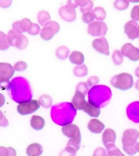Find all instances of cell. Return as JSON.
<instances>
[{"mask_svg":"<svg viewBox=\"0 0 139 156\" xmlns=\"http://www.w3.org/2000/svg\"><path fill=\"white\" fill-rule=\"evenodd\" d=\"M76 115V109L72 103L64 102L52 108V119L54 122L61 126L70 124Z\"/></svg>","mask_w":139,"mask_h":156,"instance_id":"obj_1","label":"cell"},{"mask_svg":"<svg viewBox=\"0 0 139 156\" xmlns=\"http://www.w3.org/2000/svg\"><path fill=\"white\" fill-rule=\"evenodd\" d=\"M9 87L13 99L18 103L31 100L32 92L29 83L22 77L14 79L10 83Z\"/></svg>","mask_w":139,"mask_h":156,"instance_id":"obj_2","label":"cell"},{"mask_svg":"<svg viewBox=\"0 0 139 156\" xmlns=\"http://www.w3.org/2000/svg\"><path fill=\"white\" fill-rule=\"evenodd\" d=\"M112 97L111 90L106 86H95L88 93L89 102L100 108L107 105L111 100Z\"/></svg>","mask_w":139,"mask_h":156,"instance_id":"obj_3","label":"cell"},{"mask_svg":"<svg viewBox=\"0 0 139 156\" xmlns=\"http://www.w3.org/2000/svg\"><path fill=\"white\" fill-rule=\"evenodd\" d=\"M139 132L137 129H128L123 132L122 138L123 150L129 155H134L137 152L136 145Z\"/></svg>","mask_w":139,"mask_h":156,"instance_id":"obj_4","label":"cell"},{"mask_svg":"<svg viewBox=\"0 0 139 156\" xmlns=\"http://www.w3.org/2000/svg\"><path fill=\"white\" fill-rule=\"evenodd\" d=\"M110 83L117 89L126 90L133 87L134 80L132 75L129 73H122L112 77L110 80Z\"/></svg>","mask_w":139,"mask_h":156,"instance_id":"obj_5","label":"cell"},{"mask_svg":"<svg viewBox=\"0 0 139 156\" xmlns=\"http://www.w3.org/2000/svg\"><path fill=\"white\" fill-rule=\"evenodd\" d=\"M60 30L59 24L53 21H49L44 24L40 32V37L45 41H49Z\"/></svg>","mask_w":139,"mask_h":156,"instance_id":"obj_6","label":"cell"},{"mask_svg":"<svg viewBox=\"0 0 139 156\" xmlns=\"http://www.w3.org/2000/svg\"><path fill=\"white\" fill-rule=\"evenodd\" d=\"M40 107V104L37 100H31L20 102L17 106V112L22 115H30L37 111Z\"/></svg>","mask_w":139,"mask_h":156,"instance_id":"obj_7","label":"cell"},{"mask_svg":"<svg viewBox=\"0 0 139 156\" xmlns=\"http://www.w3.org/2000/svg\"><path fill=\"white\" fill-rule=\"evenodd\" d=\"M107 30L108 27L106 23L101 21H93L88 25V34L93 37L105 35Z\"/></svg>","mask_w":139,"mask_h":156,"instance_id":"obj_8","label":"cell"},{"mask_svg":"<svg viewBox=\"0 0 139 156\" xmlns=\"http://www.w3.org/2000/svg\"><path fill=\"white\" fill-rule=\"evenodd\" d=\"M14 69L10 64L0 62V81L3 83H10L9 80L14 75Z\"/></svg>","mask_w":139,"mask_h":156,"instance_id":"obj_9","label":"cell"},{"mask_svg":"<svg viewBox=\"0 0 139 156\" xmlns=\"http://www.w3.org/2000/svg\"><path fill=\"white\" fill-rule=\"evenodd\" d=\"M123 56L130 58L131 61H137L139 60V49L130 43L125 44L121 48Z\"/></svg>","mask_w":139,"mask_h":156,"instance_id":"obj_10","label":"cell"},{"mask_svg":"<svg viewBox=\"0 0 139 156\" xmlns=\"http://www.w3.org/2000/svg\"><path fill=\"white\" fill-rule=\"evenodd\" d=\"M58 12L60 17L66 22H72L76 20L77 17L76 10L67 5L60 8Z\"/></svg>","mask_w":139,"mask_h":156,"instance_id":"obj_11","label":"cell"},{"mask_svg":"<svg viewBox=\"0 0 139 156\" xmlns=\"http://www.w3.org/2000/svg\"><path fill=\"white\" fill-rule=\"evenodd\" d=\"M93 48L96 51L106 55H109V46L106 38L102 37L98 39H96L93 41Z\"/></svg>","mask_w":139,"mask_h":156,"instance_id":"obj_12","label":"cell"},{"mask_svg":"<svg viewBox=\"0 0 139 156\" xmlns=\"http://www.w3.org/2000/svg\"><path fill=\"white\" fill-rule=\"evenodd\" d=\"M125 32L129 39L134 40L139 37V28L137 23L134 21H130L124 27Z\"/></svg>","mask_w":139,"mask_h":156,"instance_id":"obj_13","label":"cell"},{"mask_svg":"<svg viewBox=\"0 0 139 156\" xmlns=\"http://www.w3.org/2000/svg\"><path fill=\"white\" fill-rule=\"evenodd\" d=\"M61 131L63 134L70 138H81L80 129L76 125L73 124L65 125L62 127Z\"/></svg>","mask_w":139,"mask_h":156,"instance_id":"obj_14","label":"cell"},{"mask_svg":"<svg viewBox=\"0 0 139 156\" xmlns=\"http://www.w3.org/2000/svg\"><path fill=\"white\" fill-rule=\"evenodd\" d=\"M127 113L130 120L139 123V101L133 102L130 104L127 107Z\"/></svg>","mask_w":139,"mask_h":156,"instance_id":"obj_15","label":"cell"},{"mask_svg":"<svg viewBox=\"0 0 139 156\" xmlns=\"http://www.w3.org/2000/svg\"><path fill=\"white\" fill-rule=\"evenodd\" d=\"M32 24V22L30 20L24 18L21 21H17L13 23V29L17 33H22L24 32H27Z\"/></svg>","mask_w":139,"mask_h":156,"instance_id":"obj_16","label":"cell"},{"mask_svg":"<svg viewBox=\"0 0 139 156\" xmlns=\"http://www.w3.org/2000/svg\"><path fill=\"white\" fill-rule=\"evenodd\" d=\"M85 97L86 95H84L82 93L76 91L72 99V104L76 110H83V108L86 103Z\"/></svg>","mask_w":139,"mask_h":156,"instance_id":"obj_17","label":"cell"},{"mask_svg":"<svg viewBox=\"0 0 139 156\" xmlns=\"http://www.w3.org/2000/svg\"><path fill=\"white\" fill-rule=\"evenodd\" d=\"M116 139V132L112 129H107L103 133V143L105 147L109 144H115Z\"/></svg>","mask_w":139,"mask_h":156,"instance_id":"obj_18","label":"cell"},{"mask_svg":"<svg viewBox=\"0 0 139 156\" xmlns=\"http://www.w3.org/2000/svg\"><path fill=\"white\" fill-rule=\"evenodd\" d=\"M105 126L102 122L96 119L90 120L88 124V129L93 133H100L104 129Z\"/></svg>","mask_w":139,"mask_h":156,"instance_id":"obj_19","label":"cell"},{"mask_svg":"<svg viewBox=\"0 0 139 156\" xmlns=\"http://www.w3.org/2000/svg\"><path fill=\"white\" fill-rule=\"evenodd\" d=\"M43 152V148L42 145L35 143L30 144L26 149V153L29 156H39Z\"/></svg>","mask_w":139,"mask_h":156,"instance_id":"obj_20","label":"cell"},{"mask_svg":"<svg viewBox=\"0 0 139 156\" xmlns=\"http://www.w3.org/2000/svg\"><path fill=\"white\" fill-rule=\"evenodd\" d=\"M83 110L91 117L97 118L101 113L100 108L96 106L89 101L86 102Z\"/></svg>","mask_w":139,"mask_h":156,"instance_id":"obj_21","label":"cell"},{"mask_svg":"<svg viewBox=\"0 0 139 156\" xmlns=\"http://www.w3.org/2000/svg\"><path fill=\"white\" fill-rule=\"evenodd\" d=\"M45 121L42 117L39 115H33L31 119V126L33 129L39 131L44 128Z\"/></svg>","mask_w":139,"mask_h":156,"instance_id":"obj_22","label":"cell"},{"mask_svg":"<svg viewBox=\"0 0 139 156\" xmlns=\"http://www.w3.org/2000/svg\"><path fill=\"white\" fill-rule=\"evenodd\" d=\"M69 60L71 63L81 65L84 61V56L82 53L79 51H73L70 54L69 56Z\"/></svg>","mask_w":139,"mask_h":156,"instance_id":"obj_23","label":"cell"},{"mask_svg":"<svg viewBox=\"0 0 139 156\" xmlns=\"http://www.w3.org/2000/svg\"><path fill=\"white\" fill-rule=\"evenodd\" d=\"M28 45V40L22 33H18L15 42V47L20 50L26 48Z\"/></svg>","mask_w":139,"mask_h":156,"instance_id":"obj_24","label":"cell"},{"mask_svg":"<svg viewBox=\"0 0 139 156\" xmlns=\"http://www.w3.org/2000/svg\"><path fill=\"white\" fill-rule=\"evenodd\" d=\"M77 2L83 14L90 12L93 7V3L91 0H77Z\"/></svg>","mask_w":139,"mask_h":156,"instance_id":"obj_25","label":"cell"},{"mask_svg":"<svg viewBox=\"0 0 139 156\" xmlns=\"http://www.w3.org/2000/svg\"><path fill=\"white\" fill-rule=\"evenodd\" d=\"M37 19L39 24L42 26H44L47 22L50 21L51 16L48 12L45 10H42L38 14Z\"/></svg>","mask_w":139,"mask_h":156,"instance_id":"obj_26","label":"cell"},{"mask_svg":"<svg viewBox=\"0 0 139 156\" xmlns=\"http://www.w3.org/2000/svg\"><path fill=\"white\" fill-rule=\"evenodd\" d=\"M69 53L70 49L68 48L65 46H61L59 47L57 49L56 55L58 58L62 60H64L68 58Z\"/></svg>","mask_w":139,"mask_h":156,"instance_id":"obj_27","label":"cell"},{"mask_svg":"<svg viewBox=\"0 0 139 156\" xmlns=\"http://www.w3.org/2000/svg\"><path fill=\"white\" fill-rule=\"evenodd\" d=\"M73 74L75 76L78 77L86 76L88 73V69L86 65L82 64L75 67L73 69Z\"/></svg>","mask_w":139,"mask_h":156,"instance_id":"obj_28","label":"cell"},{"mask_svg":"<svg viewBox=\"0 0 139 156\" xmlns=\"http://www.w3.org/2000/svg\"><path fill=\"white\" fill-rule=\"evenodd\" d=\"M93 14L94 15V17L96 19L99 21H103L105 19L107 13L103 8L101 7H96L92 11Z\"/></svg>","mask_w":139,"mask_h":156,"instance_id":"obj_29","label":"cell"},{"mask_svg":"<svg viewBox=\"0 0 139 156\" xmlns=\"http://www.w3.org/2000/svg\"><path fill=\"white\" fill-rule=\"evenodd\" d=\"M108 156H124L120 150L115 146V144H110L106 146Z\"/></svg>","mask_w":139,"mask_h":156,"instance_id":"obj_30","label":"cell"},{"mask_svg":"<svg viewBox=\"0 0 139 156\" xmlns=\"http://www.w3.org/2000/svg\"><path fill=\"white\" fill-rule=\"evenodd\" d=\"M39 102L40 105H42V107H45L46 108H48L50 107L53 102L52 98L47 94L42 95L39 98Z\"/></svg>","mask_w":139,"mask_h":156,"instance_id":"obj_31","label":"cell"},{"mask_svg":"<svg viewBox=\"0 0 139 156\" xmlns=\"http://www.w3.org/2000/svg\"><path fill=\"white\" fill-rule=\"evenodd\" d=\"M18 33L14 30H10L7 35V40L8 44L10 46L15 47V42L17 38Z\"/></svg>","mask_w":139,"mask_h":156,"instance_id":"obj_32","label":"cell"},{"mask_svg":"<svg viewBox=\"0 0 139 156\" xmlns=\"http://www.w3.org/2000/svg\"><path fill=\"white\" fill-rule=\"evenodd\" d=\"M112 61L116 65H120L123 61V55L119 50H115L112 55Z\"/></svg>","mask_w":139,"mask_h":156,"instance_id":"obj_33","label":"cell"},{"mask_svg":"<svg viewBox=\"0 0 139 156\" xmlns=\"http://www.w3.org/2000/svg\"><path fill=\"white\" fill-rule=\"evenodd\" d=\"M130 2L128 0H115L114 2V7L117 10H123L129 7Z\"/></svg>","mask_w":139,"mask_h":156,"instance_id":"obj_34","label":"cell"},{"mask_svg":"<svg viewBox=\"0 0 139 156\" xmlns=\"http://www.w3.org/2000/svg\"><path fill=\"white\" fill-rule=\"evenodd\" d=\"M16 155V151L12 147H5L4 146H0V156H15Z\"/></svg>","mask_w":139,"mask_h":156,"instance_id":"obj_35","label":"cell"},{"mask_svg":"<svg viewBox=\"0 0 139 156\" xmlns=\"http://www.w3.org/2000/svg\"><path fill=\"white\" fill-rule=\"evenodd\" d=\"M9 45L8 44L7 35L0 31V50L5 51L9 48Z\"/></svg>","mask_w":139,"mask_h":156,"instance_id":"obj_36","label":"cell"},{"mask_svg":"<svg viewBox=\"0 0 139 156\" xmlns=\"http://www.w3.org/2000/svg\"><path fill=\"white\" fill-rule=\"evenodd\" d=\"M77 92L82 93L84 95L87 94L89 91V86L87 83L84 82H81L78 83L76 86V90Z\"/></svg>","mask_w":139,"mask_h":156,"instance_id":"obj_37","label":"cell"},{"mask_svg":"<svg viewBox=\"0 0 139 156\" xmlns=\"http://www.w3.org/2000/svg\"><path fill=\"white\" fill-rule=\"evenodd\" d=\"M40 31V27L38 24L32 23L28 29L27 32L31 35H37Z\"/></svg>","mask_w":139,"mask_h":156,"instance_id":"obj_38","label":"cell"},{"mask_svg":"<svg viewBox=\"0 0 139 156\" xmlns=\"http://www.w3.org/2000/svg\"><path fill=\"white\" fill-rule=\"evenodd\" d=\"M95 17L93 14L92 12H85L83 14L82 17V19L84 22L86 23H90L91 22H93L94 20Z\"/></svg>","mask_w":139,"mask_h":156,"instance_id":"obj_39","label":"cell"},{"mask_svg":"<svg viewBox=\"0 0 139 156\" xmlns=\"http://www.w3.org/2000/svg\"><path fill=\"white\" fill-rule=\"evenodd\" d=\"M28 65L27 63L24 61H20L15 63L13 68L15 71L17 72H21V71H25L27 69Z\"/></svg>","mask_w":139,"mask_h":156,"instance_id":"obj_40","label":"cell"},{"mask_svg":"<svg viewBox=\"0 0 139 156\" xmlns=\"http://www.w3.org/2000/svg\"><path fill=\"white\" fill-rule=\"evenodd\" d=\"M131 17L134 21H139V5H135L131 11Z\"/></svg>","mask_w":139,"mask_h":156,"instance_id":"obj_41","label":"cell"},{"mask_svg":"<svg viewBox=\"0 0 139 156\" xmlns=\"http://www.w3.org/2000/svg\"><path fill=\"white\" fill-rule=\"evenodd\" d=\"M100 82V79L96 76H91L88 79L87 83L89 87H93Z\"/></svg>","mask_w":139,"mask_h":156,"instance_id":"obj_42","label":"cell"},{"mask_svg":"<svg viewBox=\"0 0 139 156\" xmlns=\"http://www.w3.org/2000/svg\"><path fill=\"white\" fill-rule=\"evenodd\" d=\"M9 125V122L2 112L0 110V126L7 127Z\"/></svg>","mask_w":139,"mask_h":156,"instance_id":"obj_43","label":"cell"},{"mask_svg":"<svg viewBox=\"0 0 139 156\" xmlns=\"http://www.w3.org/2000/svg\"><path fill=\"white\" fill-rule=\"evenodd\" d=\"M13 0H0V7L3 9H7L12 4Z\"/></svg>","mask_w":139,"mask_h":156,"instance_id":"obj_44","label":"cell"},{"mask_svg":"<svg viewBox=\"0 0 139 156\" xmlns=\"http://www.w3.org/2000/svg\"><path fill=\"white\" fill-rule=\"evenodd\" d=\"M93 155V156H106L107 154H106L105 150L100 147H98L97 149H96Z\"/></svg>","mask_w":139,"mask_h":156,"instance_id":"obj_45","label":"cell"},{"mask_svg":"<svg viewBox=\"0 0 139 156\" xmlns=\"http://www.w3.org/2000/svg\"><path fill=\"white\" fill-rule=\"evenodd\" d=\"M66 5L72 8L73 9H76L79 6L77 2V0H67Z\"/></svg>","mask_w":139,"mask_h":156,"instance_id":"obj_46","label":"cell"},{"mask_svg":"<svg viewBox=\"0 0 139 156\" xmlns=\"http://www.w3.org/2000/svg\"><path fill=\"white\" fill-rule=\"evenodd\" d=\"M5 97L4 95H3L2 94L0 93V107H2L3 105H5Z\"/></svg>","mask_w":139,"mask_h":156,"instance_id":"obj_47","label":"cell"},{"mask_svg":"<svg viewBox=\"0 0 139 156\" xmlns=\"http://www.w3.org/2000/svg\"><path fill=\"white\" fill-rule=\"evenodd\" d=\"M135 74L137 76V77L139 78V67H138L135 71Z\"/></svg>","mask_w":139,"mask_h":156,"instance_id":"obj_48","label":"cell"},{"mask_svg":"<svg viewBox=\"0 0 139 156\" xmlns=\"http://www.w3.org/2000/svg\"><path fill=\"white\" fill-rule=\"evenodd\" d=\"M135 88L137 90H139V79L137 81V83H135Z\"/></svg>","mask_w":139,"mask_h":156,"instance_id":"obj_49","label":"cell"},{"mask_svg":"<svg viewBox=\"0 0 139 156\" xmlns=\"http://www.w3.org/2000/svg\"><path fill=\"white\" fill-rule=\"evenodd\" d=\"M129 2L133 3H138L139 2V0H128Z\"/></svg>","mask_w":139,"mask_h":156,"instance_id":"obj_50","label":"cell"},{"mask_svg":"<svg viewBox=\"0 0 139 156\" xmlns=\"http://www.w3.org/2000/svg\"><path fill=\"white\" fill-rule=\"evenodd\" d=\"M136 149H137V152H139V142L137 143V145H136Z\"/></svg>","mask_w":139,"mask_h":156,"instance_id":"obj_51","label":"cell"},{"mask_svg":"<svg viewBox=\"0 0 139 156\" xmlns=\"http://www.w3.org/2000/svg\"></svg>","mask_w":139,"mask_h":156,"instance_id":"obj_52","label":"cell"}]
</instances>
